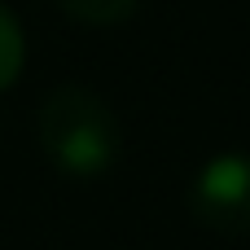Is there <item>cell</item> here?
Returning a JSON list of instances; mask_svg holds the SVG:
<instances>
[{
    "instance_id": "obj_3",
    "label": "cell",
    "mask_w": 250,
    "mask_h": 250,
    "mask_svg": "<svg viewBox=\"0 0 250 250\" xmlns=\"http://www.w3.org/2000/svg\"><path fill=\"white\" fill-rule=\"evenodd\" d=\"M70 22H79V26H92V31H110V26H119V22H127L132 13H136V4L141 0H53Z\"/></svg>"
},
{
    "instance_id": "obj_1",
    "label": "cell",
    "mask_w": 250,
    "mask_h": 250,
    "mask_svg": "<svg viewBox=\"0 0 250 250\" xmlns=\"http://www.w3.org/2000/svg\"><path fill=\"white\" fill-rule=\"evenodd\" d=\"M35 136H40L44 158L62 176H79V180L110 171L123 145V127L114 110L105 105L101 92L83 83H62L44 92L35 110Z\"/></svg>"
},
{
    "instance_id": "obj_2",
    "label": "cell",
    "mask_w": 250,
    "mask_h": 250,
    "mask_svg": "<svg viewBox=\"0 0 250 250\" xmlns=\"http://www.w3.org/2000/svg\"><path fill=\"white\" fill-rule=\"evenodd\" d=\"M189 211L211 233L250 237V149L215 154L189 185Z\"/></svg>"
},
{
    "instance_id": "obj_4",
    "label": "cell",
    "mask_w": 250,
    "mask_h": 250,
    "mask_svg": "<svg viewBox=\"0 0 250 250\" xmlns=\"http://www.w3.org/2000/svg\"><path fill=\"white\" fill-rule=\"evenodd\" d=\"M26 66V35H22V22L9 4H0V92L18 83Z\"/></svg>"
}]
</instances>
